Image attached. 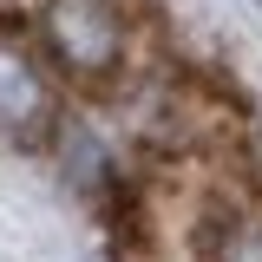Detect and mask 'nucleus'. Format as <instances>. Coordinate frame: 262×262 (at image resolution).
Wrapping results in <instances>:
<instances>
[{"instance_id":"f03ea898","label":"nucleus","mask_w":262,"mask_h":262,"mask_svg":"<svg viewBox=\"0 0 262 262\" xmlns=\"http://www.w3.org/2000/svg\"><path fill=\"white\" fill-rule=\"evenodd\" d=\"M66 131L59 118V72L39 53V39L0 20V144H20V151H46Z\"/></svg>"},{"instance_id":"f257e3e1","label":"nucleus","mask_w":262,"mask_h":262,"mask_svg":"<svg viewBox=\"0 0 262 262\" xmlns=\"http://www.w3.org/2000/svg\"><path fill=\"white\" fill-rule=\"evenodd\" d=\"M39 53L53 59L59 79L85 92H112L138 53V13H131V0H46Z\"/></svg>"},{"instance_id":"7ed1b4c3","label":"nucleus","mask_w":262,"mask_h":262,"mask_svg":"<svg viewBox=\"0 0 262 262\" xmlns=\"http://www.w3.org/2000/svg\"><path fill=\"white\" fill-rule=\"evenodd\" d=\"M196 262H262V203H216L196 223Z\"/></svg>"},{"instance_id":"20e7f679","label":"nucleus","mask_w":262,"mask_h":262,"mask_svg":"<svg viewBox=\"0 0 262 262\" xmlns=\"http://www.w3.org/2000/svg\"><path fill=\"white\" fill-rule=\"evenodd\" d=\"M256 7H262V0H256Z\"/></svg>"}]
</instances>
